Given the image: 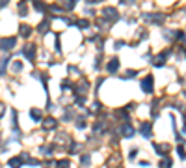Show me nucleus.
Instances as JSON below:
<instances>
[{
  "label": "nucleus",
  "mask_w": 186,
  "mask_h": 168,
  "mask_svg": "<svg viewBox=\"0 0 186 168\" xmlns=\"http://www.w3.org/2000/svg\"><path fill=\"white\" fill-rule=\"evenodd\" d=\"M7 2H9V0H0V6H6Z\"/></svg>",
  "instance_id": "obj_33"
},
{
  "label": "nucleus",
  "mask_w": 186,
  "mask_h": 168,
  "mask_svg": "<svg viewBox=\"0 0 186 168\" xmlns=\"http://www.w3.org/2000/svg\"><path fill=\"white\" fill-rule=\"evenodd\" d=\"M76 24H78V26H80V28H88V26H89V22H88V21H86V19H82V21H78V22H76Z\"/></svg>",
  "instance_id": "obj_25"
},
{
  "label": "nucleus",
  "mask_w": 186,
  "mask_h": 168,
  "mask_svg": "<svg viewBox=\"0 0 186 168\" xmlns=\"http://www.w3.org/2000/svg\"><path fill=\"white\" fill-rule=\"evenodd\" d=\"M47 28H48V19H45V21H43V22L37 26V30H39L41 34H45V32H47Z\"/></svg>",
  "instance_id": "obj_18"
},
{
  "label": "nucleus",
  "mask_w": 186,
  "mask_h": 168,
  "mask_svg": "<svg viewBox=\"0 0 186 168\" xmlns=\"http://www.w3.org/2000/svg\"><path fill=\"white\" fill-rule=\"evenodd\" d=\"M171 165H173V163H171V159L164 157V159H162V161L158 163V168H171Z\"/></svg>",
  "instance_id": "obj_16"
},
{
  "label": "nucleus",
  "mask_w": 186,
  "mask_h": 168,
  "mask_svg": "<svg viewBox=\"0 0 186 168\" xmlns=\"http://www.w3.org/2000/svg\"><path fill=\"white\" fill-rule=\"evenodd\" d=\"M15 43H17V37H4L0 41V49L2 50H11L15 47Z\"/></svg>",
  "instance_id": "obj_4"
},
{
  "label": "nucleus",
  "mask_w": 186,
  "mask_h": 168,
  "mask_svg": "<svg viewBox=\"0 0 186 168\" xmlns=\"http://www.w3.org/2000/svg\"><path fill=\"white\" fill-rule=\"evenodd\" d=\"M61 4H63V7H67V9H73V7H75V0H61Z\"/></svg>",
  "instance_id": "obj_19"
},
{
  "label": "nucleus",
  "mask_w": 186,
  "mask_h": 168,
  "mask_svg": "<svg viewBox=\"0 0 186 168\" xmlns=\"http://www.w3.org/2000/svg\"><path fill=\"white\" fill-rule=\"evenodd\" d=\"M134 135V129H132V125L130 123H125V125H121V137H125V138H130Z\"/></svg>",
  "instance_id": "obj_9"
},
{
  "label": "nucleus",
  "mask_w": 186,
  "mask_h": 168,
  "mask_svg": "<svg viewBox=\"0 0 186 168\" xmlns=\"http://www.w3.org/2000/svg\"><path fill=\"white\" fill-rule=\"evenodd\" d=\"M11 168H20L22 166V159L20 157H13V159H9V163H7Z\"/></svg>",
  "instance_id": "obj_12"
},
{
  "label": "nucleus",
  "mask_w": 186,
  "mask_h": 168,
  "mask_svg": "<svg viewBox=\"0 0 186 168\" xmlns=\"http://www.w3.org/2000/svg\"><path fill=\"white\" fill-rule=\"evenodd\" d=\"M30 116H32L34 122H41V120H43V118H41V110H37V108H32V110H30Z\"/></svg>",
  "instance_id": "obj_13"
},
{
  "label": "nucleus",
  "mask_w": 186,
  "mask_h": 168,
  "mask_svg": "<svg viewBox=\"0 0 186 168\" xmlns=\"http://www.w3.org/2000/svg\"><path fill=\"white\" fill-rule=\"evenodd\" d=\"M56 125H58V122H56L54 118H43V129H45V131L54 129Z\"/></svg>",
  "instance_id": "obj_10"
},
{
  "label": "nucleus",
  "mask_w": 186,
  "mask_h": 168,
  "mask_svg": "<svg viewBox=\"0 0 186 168\" xmlns=\"http://www.w3.org/2000/svg\"><path fill=\"white\" fill-rule=\"evenodd\" d=\"M56 168H71V161L69 159H61V161H58Z\"/></svg>",
  "instance_id": "obj_17"
},
{
  "label": "nucleus",
  "mask_w": 186,
  "mask_h": 168,
  "mask_svg": "<svg viewBox=\"0 0 186 168\" xmlns=\"http://www.w3.org/2000/svg\"><path fill=\"white\" fill-rule=\"evenodd\" d=\"M153 148H155V151H157L158 155H162V157H166V155L170 153V150H171L168 144H155Z\"/></svg>",
  "instance_id": "obj_7"
},
{
  "label": "nucleus",
  "mask_w": 186,
  "mask_h": 168,
  "mask_svg": "<svg viewBox=\"0 0 186 168\" xmlns=\"http://www.w3.org/2000/svg\"><path fill=\"white\" fill-rule=\"evenodd\" d=\"M19 32H20V36H22V37H28V36H30V34H32V28H30V26H28V24H22V26H20V30H19Z\"/></svg>",
  "instance_id": "obj_15"
},
{
  "label": "nucleus",
  "mask_w": 186,
  "mask_h": 168,
  "mask_svg": "<svg viewBox=\"0 0 186 168\" xmlns=\"http://www.w3.org/2000/svg\"><path fill=\"white\" fill-rule=\"evenodd\" d=\"M168 54H170V50H164L162 54H158V56H157V58L153 60V64H155L157 67H162V65L166 64V56H168Z\"/></svg>",
  "instance_id": "obj_8"
},
{
  "label": "nucleus",
  "mask_w": 186,
  "mask_h": 168,
  "mask_svg": "<svg viewBox=\"0 0 186 168\" xmlns=\"http://www.w3.org/2000/svg\"><path fill=\"white\" fill-rule=\"evenodd\" d=\"M153 82H155L153 75H147V77H143V79H142V82H140V88H142L145 94H151V92H153Z\"/></svg>",
  "instance_id": "obj_1"
},
{
  "label": "nucleus",
  "mask_w": 186,
  "mask_h": 168,
  "mask_svg": "<svg viewBox=\"0 0 186 168\" xmlns=\"http://www.w3.org/2000/svg\"><path fill=\"white\" fill-rule=\"evenodd\" d=\"M78 150H80V146H78L76 142H73V144H71V148H69V151H71V153H78Z\"/></svg>",
  "instance_id": "obj_22"
},
{
  "label": "nucleus",
  "mask_w": 186,
  "mask_h": 168,
  "mask_svg": "<svg viewBox=\"0 0 186 168\" xmlns=\"http://www.w3.org/2000/svg\"><path fill=\"white\" fill-rule=\"evenodd\" d=\"M140 133H142L145 138H151V135H153V125H151L149 122H142V123H140Z\"/></svg>",
  "instance_id": "obj_6"
},
{
  "label": "nucleus",
  "mask_w": 186,
  "mask_h": 168,
  "mask_svg": "<svg viewBox=\"0 0 186 168\" xmlns=\"http://www.w3.org/2000/svg\"><path fill=\"white\" fill-rule=\"evenodd\" d=\"M88 4H97V2H101V0H86Z\"/></svg>",
  "instance_id": "obj_32"
},
{
  "label": "nucleus",
  "mask_w": 186,
  "mask_h": 168,
  "mask_svg": "<svg viewBox=\"0 0 186 168\" xmlns=\"http://www.w3.org/2000/svg\"><path fill=\"white\" fill-rule=\"evenodd\" d=\"M106 69H108L110 73H116V71L119 69V60H117V58H112V60L108 62V65H106Z\"/></svg>",
  "instance_id": "obj_11"
},
{
  "label": "nucleus",
  "mask_w": 186,
  "mask_h": 168,
  "mask_svg": "<svg viewBox=\"0 0 186 168\" xmlns=\"http://www.w3.org/2000/svg\"><path fill=\"white\" fill-rule=\"evenodd\" d=\"M76 127H78V129H84V127H86V122H84V120H78V122H76Z\"/></svg>",
  "instance_id": "obj_28"
},
{
  "label": "nucleus",
  "mask_w": 186,
  "mask_h": 168,
  "mask_svg": "<svg viewBox=\"0 0 186 168\" xmlns=\"http://www.w3.org/2000/svg\"><path fill=\"white\" fill-rule=\"evenodd\" d=\"M136 153H138V150H132V151H130V159H134V157H136Z\"/></svg>",
  "instance_id": "obj_30"
},
{
  "label": "nucleus",
  "mask_w": 186,
  "mask_h": 168,
  "mask_svg": "<svg viewBox=\"0 0 186 168\" xmlns=\"http://www.w3.org/2000/svg\"><path fill=\"white\" fill-rule=\"evenodd\" d=\"M65 122H71L73 120V110H65V118H63Z\"/></svg>",
  "instance_id": "obj_26"
},
{
  "label": "nucleus",
  "mask_w": 186,
  "mask_h": 168,
  "mask_svg": "<svg viewBox=\"0 0 186 168\" xmlns=\"http://www.w3.org/2000/svg\"><path fill=\"white\" fill-rule=\"evenodd\" d=\"M142 17H143L145 21H149V22H158V24L164 22V15H162V13H143Z\"/></svg>",
  "instance_id": "obj_3"
},
{
  "label": "nucleus",
  "mask_w": 186,
  "mask_h": 168,
  "mask_svg": "<svg viewBox=\"0 0 186 168\" xmlns=\"http://www.w3.org/2000/svg\"><path fill=\"white\" fill-rule=\"evenodd\" d=\"M19 11H20V15H28V13H26V11H28V7H26V4H24V2H20V4H19Z\"/></svg>",
  "instance_id": "obj_20"
},
{
  "label": "nucleus",
  "mask_w": 186,
  "mask_h": 168,
  "mask_svg": "<svg viewBox=\"0 0 186 168\" xmlns=\"http://www.w3.org/2000/svg\"><path fill=\"white\" fill-rule=\"evenodd\" d=\"M20 67H22V65H20V64H19V62H17V64H15V65H13V71H20Z\"/></svg>",
  "instance_id": "obj_29"
},
{
  "label": "nucleus",
  "mask_w": 186,
  "mask_h": 168,
  "mask_svg": "<svg viewBox=\"0 0 186 168\" xmlns=\"http://www.w3.org/2000/svg\"><path fill=\"white\" fill-rule=\"evenodd\" d=\"M127 77H129V79L136 77V71H134V69H129V71H127V75H125V79H127Z\"/></svg>",
  "instance_id": "obj_27"
},
{
  "label": "nucleus",
  "mask_w": 186,
  "mask_h": 168,
  "mask_svg": "<svg viewBox=\"0 0 186 168\" xmlns=\"http://www.w3.org/2000/svg\"><path fill=\"white\" fill-rule=\"evenodd\" d=\"M7 60H9V58H4V60L0 62V75H4V71H6V65H7Z\"/></svg>",
  "instance_id": "obj_21"
},
{
  "label": "nucleus",
  "mask_w": 186,
  "mask_h": 168,
  "mask_svg": "<svg viewBox=\"0 0 186 168\" xmlns=\"http://www.w3.org/2000/svg\"><path fill=\"white\" fill-rule=\"evenodd\" d=\"M184 131H186V123H184Z\"/></svg>",
  "instance_id": "obj_34"
},
{
  "label": "nucleus",
  "mask_w": 186,
  "mask_h": 168,
  "mask_svg": "<svg viewBox=\"0 0 186 168\" xmlns=\"http://www.w3.org/2000/svg\"><path fill=\"white\" fill-rule=\"evenodd\" d=\"M102 15H104V19H108V21H116V19L119 17L117 9H116V7H110V6L102 9Z\"/></svg>",
  "instance_id": "obj_5"
},
{
  "label": "nucleus",
  "mask_w": 186,
  "mask_h": 168,
  "mask_svg": "<svg viewBox=\"0 0 186 168\" xmlns=\"http://www.w3.org/2000/svg\"><path fill=\"white\" fill-rule=\"evenodd\" d=\"M22 52H24V56H26L30 62L35 60V45H34V43H26L24 49H22ZM22 52H20V54H22Z\"/></svg>",
  "instance_id": "obj_2"
},
{
  "label": "nucleus",
  "mask_w": 186,
  "mask_h": 168,
  "mask_svg": "<svg viewBox=\"0 0 186 168\" xmlns=\"http://www.w3.org/2000/svg\"><path fill=\"white\" fill-rule=\"evenodd\" d=\"M121 4H134V0H121Z\"/></svg>",
  "instance_id": "obj_31"
},
{
  "label": "nucleus",
  "mask_w": 186,
  "mask_h": 168,
  "mask_svg": "<svg viewBox=\"0 0 186 168\" xmlns=\"http://www.w3.org/2000/svg\"><path fill=\"white\" fill-rule=\"evenodd\" d=\"M177 153H179V157H181V159H186V151L183 150V146H179V148H177Z\"/></svg>",
  "instance_id": "obj_24"
},
{
  "label": "nucleus",
  "mask_w": 186,
  "mask_h": 168,
  "mask_svg": "<svg viewBox=\"0 0 186 168\" xmlns=\"http://www.w3.org/2000/svg\"><path fill=\"white\" fill-rule=\"evenodd\" d=\"M80 165L88 166V165H89V155H82V157H80Z\"/></svg>",
  "instance_id": "obj_23"
},
{
  "label": "nucleus",
  "mask_w": 186,
  "mask_h": 168,
  "mask_svg": "<svg viewBox=\"0 0 186 168\" xmlns=\"http://www.w3.org/2000/svg\"><path fill=\"white\" fill-rule=\"evenodd\" d=\"M34 7H35L37 11H45V9H47L48 6H47V4H45L43 0H34Z\"/></svg>",
  "instance_id": "obj_14"
}]
</instances>
